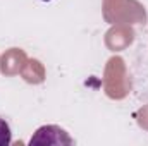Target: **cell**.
Listing matches in <instances>:
<instances>
[{"instance_id": "6da1fadb", "label": "cell", "mask_w": 148, "mask_h": 146, "mask_svg": "<svg viewBox=\"0 0 148 146\" xmlns=\"http://www.w3.org/2000/svg\"><path fill=\"white\" fill-rule=\"evenodd\" d=\"M73 138L59 126H43L36 129L35 136L29 139V145H53V146H62V145H73Z\"/></svg>"}, {"instance_id": "3957f363", "label": "cell", "mask_w": 148, "mask_h": 146, "mask_svg": "<svg viewBox=\"0 0 148 146\" xmlns=\"http://www.w3.org/2000/svg\"><path fill=\"white\" fill-rule=\"evenodd\" d=\"M43 2H50V0H43Z\"/></svg>"}, {"instance_id": "7a4b0ae2", "label": "cell", "mask_w": 148, "mask_h": 146, "mask_svg": "<svg viewBox=\"0 0 148 146\" xmlns=\"http://www.w3.org/2000/svg\"><path fill=\"white\" fill-rule=\"evenodd\" d=\"M12 143V132H10V126L7 124L5 119L0 117V146H9Z\"/></svg>"}]
</instances>
